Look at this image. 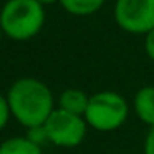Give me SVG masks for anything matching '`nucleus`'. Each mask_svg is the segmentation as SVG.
Wrapping results in <instances>:
<instances>
[{
    "instance_id": "1",
    "label": "nucleus",
    "mask_w": 154,
    "mask_h": 154,
    "mask_svg": "<svg viewBox=\"0 0 154 154\" xmlns=\"http://www.w3.org/2000/svg\"><path fill=\"white\" fill-rule=\"evenodd\" d=\"M5 94L12 116L27 129L43 126L55 109L53 93L38 78H18L10 85Z\"/></svg>"
},
{
    "instance_id": "2",
    "label": "nucleus",
    "mask_w": 154,
    "mask_h": 154,
    "mask_svg": "<svg viewBox=\"0 0 154 154\" xmlns=\"http://www.w3.org/2000/svg\"><path fill=\"white\" fill-rule=\"evenodd\" d=\"M45 5L37 0H7L0 10V28L5 37L27 42L45 27Z\"/></svg>"
},
{
    "instance_id": "3",
    "label": "nucleus",
    "mask_w": 154,
    "mask_h": 154,
    "mask_svg": "<svg viewBox=\"0 0 154 154\" xmlns=\"http://www.w3.org/2000/svg\"><path fill=\"white\" fill-rule=\"evenodd\" d=\"M129 106L124 96L116 91H98L90 96V103L85 111L88 126L100 133H109L121 128L128 119Z\"/></svg>"
},
{
    "instance_id": "4",
    "label": "nucleus",
    "mask_w": 154,
    "mask_h": 154,
    "mask_svg": "<svg viewBox=\"0 0 154 154\" xmlns=\"http://www.w3.org/2000/svg\"><path fill=\"white\" fill-rule=\"evenodd\" d=\"M48 143L58 147H76L86 137L88 123L85 116L55 108L43 124Z\"/></svg>"
},
{
    "instance_id": "5",
    "label": "nucleus",
    "mask_w": 154,
    "mask_h": 154,
    "mask_svg": "<svg viewBox=\"0 0 154 154\" xmlns=\"http://www.w3.org/2000/svg\"><path fill=\"white\" fill-rule=\"evenodd\" d=\"M114 22L128 33L146 35L154 28V0H116Z\"/></svg>"
},
{
    "instance_id": "6",
    "label": "nucleus",
    "mask_w": 154,
    "mask_h": 154,
    "mask_svg": "<svg viewBox=\"0 0 154 154\" xmlns=\"http://www.w3.org/2000/svg\"><path fill=\"white\" fill-rule=\"evenodd\" d=\"M133 108L144 124L154 126V86H143L133 98Z\"/></svg>"
},
{
    "instance_id": "7",
    "label": "nucleus",
    "mask_w": 154,
    "mask_h": 154,
    "mask_svg": "<svg viewBox=\"0 0 154 154\" xmlns=\"http://www.w3.org/2000/svg\"><path fill=\"white\" fill-rule=\"evenodd\" d=\"M88 103H90V96L80 88H66L65 91H61L58 98V108L80 116H85Z\"/></svg>"
},
{
    "instance_id": "8",
    "label": "nucleus",
    "mask_w": 154,
    "mask_h": 154,
    "mask_svg": "<svg viewBox=\"0 0 154 154\" xmlns=\"http://www.w3.org/2000/svg\"><path fill=\"white\" fill-rule=\"evenodd\" d=\"M0 154H43L42 146L28 136H14L0 143Z\"/></svg>"
},
{
    "instance_id": "9",
    "label": "nucleus",
    "mask_w": 154,
    "mask_h": 154,
    "mask_svg": "<svg viewBox=\"0 0 154 154\" xmlns=\"http://www.w3.org/2000/svg\"><path fill=\"white\" fill-rule=\"evenodd\" d=\"M106 0H60L58 4L75 17H88L101 10Z\"/></svg>"
},
{
    "instance_id": "10",
    "label": "nucleus",
    "mask_w": 154,
    "mask_h": 154,
    "mask_svg": "<svg viewBox=\"0 0 154 154\" xmlns=\"http://www.w3.org/2000/svg\"><path fill=\"white\" fill-rule=\"evenodd\" d=\"M10 116H12V113H10V104H8L7 94H4L0 91V131L7 126Z\"/></svg>"
},
{
    "instance_id": "11",
    "label": "nucleus",
    "mask_w": 154,
    "mask_h": 154,
    "mask_svg": "<svg viewBox=\"0 0 154 154\" xmlns=\"http://www.w3.org/2000/svg\"><path fill=\"white\" fill-rule=\"evenodd\" d=\"M144 51H146L147 58L154 61V28L144 35Z\"/></svg>"
},
{
    "instance_id": "12",
    "label": "nucleus",
    "mask_w": 154,
    "mask_h": 154,
    "mask_svg": "<svg viewBox=\"0 0 154 154\" xmlns=\"http://www.w3.org/2000/svg\"><path fill=\"white\" fill-rule=\"evenodd\" d=\"M144 154H154V126L149 128V133L144 139Z\"/></svg>"
},
{
    "instance_id": "13",
    "label": "nucleus",
    "mask_w": 154,
    "mask_h": 154,
    "mask_svg": "<svg viewBox=\"0 0 154 154\" xmlns=\"http://www.w3.org/2000/svg\"><path fill=\"white\" fill-rule=\"evenodd\" d=\"M37 2H40L42 5H53V4H57V2H60V0H37Z\"/></svg>"
},
{
    "instance_id": "14",
    "label": "nucleus",
    "mask_w": 154,
    "mask_h": 154,
    "mask_svg": "<svg viewBox=\"0 0 154 154\" xmlns=\"http://www.w3.org/2000/svg\"><path fill=\"white\" fill-rule=\"evenodd\" d=\"M4 35H5V33H4V30L0 28V40H2V37H4Z\"/></svg>"
}]
</instances>
